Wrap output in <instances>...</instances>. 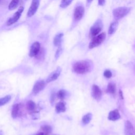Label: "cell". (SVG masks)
Returning <instances> with one entry per match:
<instances>
[{
  "mask_svg": "<svg viewBox=\"0 0 135 135\" xmlns=\"http://www.w3.org/2000/svg\"><path fill=\"white\" fill-rule=\"evenodd\" d=\"M54 135H57V134H54Z\"/></svg>",
  "mask_w": 135,
  "mask_h": 135,
  "instance_id": "836d02e7",
  "label": "cell"
},
{
  "mask_svg": "<svg viewBox=\"0 0 135 135\" xmlns=\"http://www.w3.org/2000/svg\"><path fill=\"white\" fill-rule=\"evenodd\" d=\"M91 94L95 100L99 101L102 97V91L98 85L94 84L92 86Z\"/></svg>",
  "mask_w": 135,
  "mask_h": 135,
  "instance_id": "9c48e42d",
  "label": "cell"
},
{
  "mask_svg": "<svg viewBox=\"0 0 135 135\" xmlns=\"http://www.w3.org/2000/svg\"><path fill=\"white\" fill-rule=\"evenodd\" d=\"M62 47H61V46H59L57 50H56V52L55 53V57L56 59H57L61 55V54L62 53Z\"/></svg>",
  "mask_w": 135,
  "mask_h": 135,
  "instance_id": "4316f807",
  "label": "cell"
},
{
  "mask_svg": "<svg viewBox=\"0 0 135 135\" xmlns=\"http://www.w3.org/2000/svg\"><path fill=\"white\" fill-rule=\"evenodd\" d=\"M40 5V0H32L31 5L28 10L27 16L30 17L32 16L36 12Z\"/></svg>",
  "mask_w": 135,
  "mask_h": 135,
  "instance_id": "8992f818",
  "label": "cell"
},
{
  "mask_svg": "<svg viewBox=\"0 0 135 135\" xmlns=\"http://www.w3.org/2000/svg\"><path fill=\"white\" fill-rule=\"evenodd\" d=\"M35 135H49V134L45 132H40L36 133Z\"/></svg>",
  "mask_w": 135,
  "mask_h": 135,
  "instance_id": "f546056e",
  "label": "cell"
},
{
  "mask_svg": "<svg viewBox=\"0 0 135 135\" xmlns=\"http://www.w3.org/2000/svg\"><path fill=\"white\" fill-rule=\"evenodd\" d=\"M24 10V8L23 7L21 6L18 9L15 13V14L12 16V17H11L7 22V25L8 26H9V25H11L12 24H13L14 23H16L18 20L20 18L23 11Z\"/></svg>",
  "mask_w": 135,
  "mask_h": 135,
  "instance_id": "5b68a950",
  "label": "cell"
},
{
  "mask_svg": "<svg viewBox=\"0 0 135 135\" xmlns=\"http://www.w3.org/2000/svg\"><path fill=\"white\" fill-rule=\"evenodd\" d=\"M106 33L105 32H102L92 37L89 45V48L91 49L98 46L104 41Z\"/></svg>",
  "mask_w": 135,
  "mask_h": 135,
  "instance_id": "7a4b0ae2",
  "label": "cell"
},
{
  "mask_svg": "<svg viewBox=\"0 0 135 135\" xmlns=\"http://www.w3.org/2000/svg\"><path fill=\"white\" fill-rule=\"evenodd\" d=\"M66 110L65 103L64 102H59L55 105V111L57 113L64 112Z\"/></svg>",
  "mask_w": 135,
  "mask_h": 135,
  "instance_id": "2e32d148",
  "label": "cell"
},
{
  "mask_svg": "<svg viewBox=\"0 0 135 135\" xmlns=\"http://www.w3.org/2000/svg\"><path fill=\"white\" fill-rule=\"evenodd\" d=\"M103 27V24L101 20H98L90 28L89 36L91 38L94 37L99 34L101 31Z\"/></svg>",
  "mask_w": 135,
  "mask_h": 135,
  "instance_id": "277c9868",
  "label": "cell"
},
{
  "mask_svg": "<svg viewBox=\"0 0 135 135\" xmlns=\"http://www.w3.org/2000/svg\"><path fill=\"white\" fill-rule=\"evenodd\" d=\"M116 91L115 84L113 83H109L107 86V92L110 94H114Z\"/></svg>",
  "mask_w": 135,
  "mask_h": 135,
  "instance_id": "ffe728a7",
  "label": "cell"
},
{
  "mask_svg": "<svg viewBox=\"0 0 135 135\" xmlns=\"http://www.w3.org/2000/svg\"><path fill=\"white\" fill-rule=\"evenodd\" d=\"M84 8L82 6H78L74 9L73 16L75 21L81 20L84 14Z\"/></svg>",
  "mask_w": 135,
  "mask_h": 135,
  "instance_id": "52a82bcc",
  "label": "cell"
},
{
  "mask_svg": "<svg viewBox=\"0 0 135 135\" xmlns=\"http://www.w3.org/2000/svg\"><path fill=\"white\" fill-rule=\"evenodd\" d=\"M66 95H67V92H66V90H63V89L60 90L56 94L57 98L61 100L65 99V98L66 97Z\"/></svg>",
  "mask_w": 135,
  "mask_h": 135,
  "instance_id": "7402d4cb",
  "label": "cell"
},
{
  "mask_svg": "<svg viewBox=\"0 0 135 135\" xmlns=\"http://www.w3.org/2000/svg\"><path fill=\"white\" fill-rule=\"evenodd\" d=\"M0 135H3V132L1 130L0 131Z\"/></svg>",
  "mask_w": 135,
  "mask_h": 135,
  "instance_id": "d6a6232c",
  "label": "cell"
},
{
  "mask_svg": "<svg viewBox=\"0 0 135 135\" xmlns=\"http://www.w3.org/2000/svg\"><path fill=\"white\" fill-rule=\"evenodd\" d=\"M120 118V114L118 109H115L111 111L108 117V119L111 121H116L119 119Z\"/></svg>",
  "mask_w": 135,
  "mask_h": 135,
  "instance_id": "4fadbf2b",
  "label": "cell"
},
{
  "mask_svg": "<svg viewBox=\"0 0 135 135\" xmlns=\"http://www.w3.org/2000/svg\"><path fill=\"white\" fill-rule=\"evenodd\" d=\"M46 82L44 80L37 81L33 86L32 89V92L34 94H36L42 91L45 86Z\"/></svg>",
  "mask_w": 135,
  "mask_h": 135,
  "instance_id": "ba28073f",
  "label": "cell"
},
{
  "mask_svg": "<svg viewBox=\"0 0 135 135\" xmlns=\"http://www.w3.org/2000/svg\"><path fill=\"white\" fill-rule=\"evenodd\" d=\"M26 109L29 112L33 113L35 112L36 109V105L34 102L32 100H29L26 103Z\"/></svg>",
  "mask_w": 135,
  "mask_h": 135,
  "instance_id": "9a60e30c",
  "label": "cell"
},
{
  "mask_svg": "<svg viewBox=\"0 0 135 135\" xmlns=\"http://www.w3.org/2000/svg\"><path fill=\"white\" fill-rule=\"evenodd\" d=\"M21 0H12L8 5V8L9 10H13L15 9L19 5Z\"/></svg>",
  "mask_w": 135,
  "mask_h": 135,
  "instance_id": "44dd1931",
  "label": "cell"
},
{
  "mask_svg": "<svg viewBox=\"0 0 135 135\" xmlns=\"http://www.w3.org/2000/svg\"><path fill=\"white\" fill-rule=\"evenodd\" d=\"M130 11V8L128 7H119L113 10L112 13L115 20H120L126 16Z\"/></svg>",
  "mask_w": 135,
  "mask_h": 135,
  "instance_id": "3957f363",
  "label": "cell"
},
{
  "mask_svg": "<svg viewBox=\"0 0 135 135\" xmlns=\"http://www.w3.org/2000/svg\"><path fill=\"white\" fill-rule=\"evenodd\" d=\"M63 36V34L62 33H58L55 36L53 40V43L55 46H58V47L61 46Z\"/></svg>",
  "mask_w": 135,
  "mask_h": 135,
  "instance_id": "e0dca14e",
  "label": "cell"
},
{
  "mask_svg": "<svg viewBox=\"0 0 135 135\" xmlns=\"http://www.w3.org/2000/svg\"><path fill=\"white\" fill-rule=\"evenodd\" d=\"M93 0H86V3H87V5H88L89 4H90L91 2H92V1Z\"/></svg>",
  "mask_w": 135,
  "mask_h": 135,
  "instance_id": "1f68e13d",
  "label": "cell"
},
{
  "mask_svg": "<svg viewBox=\"0 0 135 135\" xmlns=\"http://www.w3.org/2000/svg\"><path fill=\"white\" fill-rule=\"evenodd\" d=\"M119 95H120V97L121 99H123V93H122V91H121V90H119Z\"/></svg>",
  "mask_w": 135,
  "mask_h": 135,
  "instance_id": "f1b7e54d",
  "label": "cell"
},
{
  "mask_svg": "<svg viewBox=\"0 0 135 135\" xmlns=\"http://www.w3.org/2000/svg\"><path fill=\"white\" fill-rule=\"evenodd\" d=\"M92 118V114L91 113H88L85 114L82 119V122L84 124H87L91 121Z\"/></svg>",
  "mask_w": 135,
  "mask_h": 135,
  "instance_id": "d6986e66",
  "label": "cell"
},
{
  "mask_svg": "<svg viewBox=\"0 0 135 135\" xmlns=\"http://www.w3.org/2000/svg\"><path fill=\"white\" fill-rule=\"evenodd\" d=\"M41 129L43 131V132H45L47 134L50 133L52 131V128L49 125H43L41 127Z\"/></svg>",
  "mask_w": 135,
  "mask_h": 135,
  "instance_id": "cb8c5ba5",
  "label": "cell"
},
{
  "mask_svg": "<svg viewBox=\"0 0 135 135\" xmlns=\"http://www.w3.org/2000/svg\"><path fill=\"white\" fill-rule=\"evenodd\" d=\"M73 0H61L60 7L62 8H65L68 7L72 3Z\"/></svg>",
  "mask_w": 135,
  "mask_h": 135,
  "instance_id": "d4e9b609",
  "label": "cell"
},
{
  "mask_svg": "<svg viewBox=\"0 0 135 135\" xmlns=\"http://www.w3.org/2000/svg\"><path fill=\"white\" fill-rule=\"evenodd\" d=\"M105 0H98V4L100 6H103L105 4Z\"/></svg>",
  "mask_w": 135,
  "mask_h": 135,
  "instance_id": "83f0119b",
  "label": "cell"
},
{
  "mask_svg": "<svg viewBox=\"0 0 135 135\" xmlns=\"http://www.w3.org/2000/svg\"><path fill=\"white\" fill-rule=\"evenodd\" d=\"M11 99V97L9 95H6L3 98H0V107L6 104Z\"/></svg>",
  "mask_w": 135,
  "mask_h": 135,
  "instance_id": "603a6c76",
  "label": "cell"
},
{
  "mask_svg": "<svg viewBox=\"0 0 135 135\" xmlns=\"http://www.w3.org/2000/svg\"><path fill=\"white\" fill-rule=\"evenodd\" d=\"M124 134L125 135H134V128L132 123L129 120L125 121Z\"/></svg>",
  "mask_w": 135,
  "mask_h": 135,
  "instance_id": "7c38bea8",
  "label": "cell"
},
{
  "mask_svg": "<svg viewBox=\"0 0 135 135\" xmlns=\"http://www.w3.org/2000/svg\"><path fill=\"white\" fill-rule=\"evenodd\" d=\"M61 71H62L61 68L59 66L57 67L55 71L51 73L48 76L46 80V82L50 83L56 80L58 78V77L60 76L61 73Z\"/></svg>",
  "mask_w": 135,
  "mask_h": 135,
  "instance_id": "8fae6325",
  "label": "cell"
},
{
  "mask_svg": "<svg viewBox=\"0 0 135 135\" xmlns=\"http://www.w3.org/2000/svg\"><path fill=\"white\" fill-rule=\"evenodd\" d=\"M54 99V93H53L51 95V102H53Z\"/></svg>",
  "mask_w": 135,
  "mask_h": 135,
  "instance_id": "4dcf8cb0",
  "label": "cell"
},
{
  "mask_svg": "<svg viewBox=\"0 0 135 135\" xmlns=\"http://www.w3.org/2000/svg\"><path fill=\"white\" fill-rule=\"evenodd\" d=\"M112 72L110 70H106L104 71V73H103V75L104 77L107 78H110L112 76Z\"/></svg>",
  "mask_w": 135,
  "mask_h": 135,
  "instance_id": "484cf974",
  "label": "cell"
},
{
  "mask_svg": "<svg viewBox=\"0 0 135 135\" xmlns=\"http://www.w3.org/2000/svg\"><path fill=\"white\" fill-rule=\"evenodd\" d=\"M21 108L20 104H15L13 106L12 110V116L13 118L18 117L21 113Z\"/></svg>",
  "mask_w": 135,
  "mask_h": 135,
  "instance_id": "5bb4252c",
  "label": "cell"
},
{
  "mask_svg": "<svg viewBox=\"0 0 135 135\" xmlns=\"http://www.w3.org/2000/svg\"><path fill=\"white\" fill-rule=\"evenodd\" d=\"M40 48L41 45L39 42H35L33 43L30 48L29 56L30 57H34L37 55L40 51Z\"/></svg>",
  "mask_w": 135,
  "mask_h": 135,
  "instance_id": "30bf717a",
  "label": "cell"
},
{
  "mask_svg": "<svg viewBox=\"0 0 135 135\" xmlns=\"http://www.w3.org/2000/svg\"><path fill=\"white\" fill-rule=\"evenodd\" d=\"M118 26V22L117 21H114L113 22H112L108 29V34L109 35H111L112 34H113V33H115V32L116 31L117 28Z\"/></svg>",
  "mask_w": 135,
  "mask_h": 135,
  "instance_id": "ac0fdd59",
  "label": "cell"
},
{
  "mask_svg": "<svg viewBox=\"0 0 135 135\" xmlns=\"http://www.w3.org/2000/svg\"><path fill=\"white\" fill-rule=\"evenodd\" d=\"M93 64L89 60H81L75 62L73 65V70L78 74H83L89 72L92 69Z\"/></svg>",
  "mask_w": 135,
  "mask_h": 135,
  "instance_id": "6da1fadb",
  "label": "cell"
}]
</instances>
